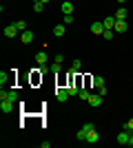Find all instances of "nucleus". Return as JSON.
Here are the masks:
<instances>
[{"mask_svg":"<svg viewBox=\"0 0 133 148\" xmlns=\"http://www.w3.org/2000/svg\"><path fill=\"white\" fill-rule=\"evenodd\" d=\"M13 108H16V102H11V99H0V111L5 113V115L13 113Z\"/></svg>","mask_w":133,"mask_h":148,"instance_id":"obj_1","label":"nucleus"},{"mask_svg":"<svg viewBox=\"0 0 133 148\" xmlns=\"http://www.w3.org/2000/svg\"><path fill=\"white\" fill-rule=\"evenodd\" d=\"M0 99H11V102H18V93L13 91V88H9V91L0 88Z\"/></svg>","mask_w":133,"mask_h":148,"instance_id":"obj_2","label":"nucleus"},{"mask_svg":"<svg viewBox=\"0 0 133 148\" xmlns=\"http://www.w3.org/2000/svg\"><path fill=\"white\" fill-rule=\"evenodd\" d=\"M91 128H93V124H82V126H80V130L76 133V139H78V142H84L87 130H91Z\"/></svg>","mask_w":133,"mask_h":148,"instance_id":"obj_3","label":"nucleus"},{"mask_svg":"<svg viewBox=\"0 0 133 148\" xmlns=\"http://www.w3.org/2000/svg\"><path fill=\"white\" fill-rule=\"evenodd\" d=\"M98 139H100V133H98V130H95V128L87 130V137H84V142H87V144H95V142H98Z\"/></svg>","mask_w":133,"mask_h":148,"instance_id":"obj_4","label":"nucleus"},{"mask_svg":"<svg viewBox=\"0 0 133 148\" xmlns=\"http://www.w3.org/2000/svg\"><path fill=\"white\" fill-rule=\"evenodd\" d=\"M16 36H20L18 27H16V25H7L5 27V38H16Z\"/></svg>","mask_w":133,"mask_h":148,"instance_id":"obj_5","label":"nucleus"},{"mask_svg":"<svg viewBox=\"0 0 133 148\" xmlns=\"http://www.w3.org/2000/svg\"><path fill=\"white\" fill-rule=\"evenodd\" d=\"M33 36H36V33H33V31H22V33H20V40H22V44H31L33 42Z\"/></svg>","mask_w":133,"mask_h":148,"instance_id":"obj_6","label":"nucleus"},{"mask_svg":"<svg viewBox=\"0 0 133 148\" xmlns=\"http://www.w3.org/2000/svg\"><path fill=\"white\" fill-rule=\"evenodd\" d=\"M129 137H131V133H129V130H120V133H118V144L129 146Z\"/></svg>","mask_w":133,"mask_h":148,"instance_id":"obj_7","label":"nucleus"},{"mask_svg":"<svg viewBox=\"0 0 133 148\" xmlns=\"http://www.w3.org/2000/svg\"><path fill=\"white\" fill-rule=\"evenodd\" d=\"M56 97H58V102H67L71 95H69V91H67V88H56Z\"/></svg>","mask_w":133,"mask_h":148,"instance_id":"obj_8","label":"nucleus"},{"mask_svg":"<svg viewBox=\"0 0 133 148\" xmlns=\"http://www.w3.org/2000/svg\"><path fill=\"white\" fill-rule=\"evenodd\" d=\"M87 102H89V106H100V104H102V95H100V93H98V95H95V93H91Z\"/></svg>","mask_w":133,"mask_h":148,"instance_id":"obj_9","label":"nucleus"},{"mask_svg":"<svg viewBox=\"0 0 133 148\" xmlns=\"http://www.w3.org/2000/svg\"><path fill=\"white\" fill-rule=\"evenodd\" d=\"M91 33H93V36H102V33H104V25H102V22H93V25H91Z\"/></svg>","mask_w":133,"mask_h":148,"instance_id":"obj_10","label":"nucleus"},{"mask_svg":"<svg viewBox=\"0 0 133 148\" xmlns=\"http://www.w3.org/2000/svg\"><path fill=\"white\" fill-rule=\"evenodd\" d=\"M113 31H118V33H124V31H127V20H115Z\"/></svg>","mask_w":133,"mask_h":148,"instance_id":"obj_11","label":"nucleus"},{"mask_svg":"<svg viewBox=\"0 0 133 148\" xmlns=\"http://www.w3.org/2000/svg\"><path fill=\"white\" fill-rule=\"evenodd\" d=\"M91 84H93L95 88H102L104 86V77H102V75H93V77H91Z\"/></svg>","mask_w":133,"mask_h":148,"instance_id":"obj_12","label":"nucleus"},{"mask_svg":"<svg viewBox=\"0 0 133 148\" xmlns=\"http://www.w3.org/2000/svg\"><path fill=\"white\" fill-rule=\"evenodd\" d=\"M64 33H67V25H64V22H62V25H56V27H53V36L60 38V36H64Z\"/></svg>","mask_w":133,"mask_h":148,"instance_id":"obj_13","label":"nucleus"},{"mask_svg":"<svg viewBox=\"0 0 133 148\" xmlns=\"http://www.w3.org/2000/svg\"><path fill=\"white\" fill-rule=\"evenodd\" d=\"M102 25H104V29H113V27H115V16L104 18V20H102Z\"/></svg>","mask_w":133,"mask_h":148,"instance_id":"obj_14","label":"nucleus"},{"mask_svg":"<svg viewBox=\"0 0 133 148\" xmlns=\"http://www.w3.org/2000/svg\"><path fill=\"white\" fill-rule=\"evenodd\" d=\"M127 16H129V11L124 9V7H120V9L115 11V20H127Z\"/></svg>","mask_w":133,"mask_h":148,"instance_id":"obj_15","label":"nucleus"},{"mask_svg":"<svg viewBox=\"0 0 133 148\" xmlns=\"http://www.w3.org/2000/svg\"><path fill=\"white\" fill-rule=\"evenodd\" d=\"M62 13H64V16L73 13V2H69V0H67V2H62Z\"/></svg>","mask_w":133,"mask_h":148,"instance_id":"obj_16","label":"nucleus"},{"mask_svg":"<svg viewBox=\"0 0 133 148\" xmlns=\"http://www.w3.org/2000/svg\"><path fill=\"white\" fill-rule=\"evenodd\" d=\"M36 62H38V64H47V53H44V51H38V53H36Z\"/></svg>","mask_w":133,"mask_h":148,"instance_id":"obj_17","label":"nucleus"},{"mask_svg":"<svg viewBox=\"0 0 133 148\" xmlns=\"http://www.w3.org/2000/svg\"><path fill=\"white\" fill-rule=\"evenodd\" d=\"M89 95H91V93H89L87 88H80V93H78V97L82 99V102H87V99H89Z\"/></svg>","mask_w":133,"mask_h":148,"instance_id":"obj_18","label":"nucleus"},{"mask_svg":"<svg viewBox=\"0 0 133 148\" xmlns=\"http://www.w3.org/2000/svg\"><path fill=\"white\" fill-rule=\"evenodd\" d=\"M33 11H36V13H42L44 11V2H40V0H38V2H33Z\"/></svg>","mask_w":133,"mask_h":148,"instance_id":"obj_19","label":"nucleus"},{"mask_svg":"<svg viewBox=\"0 0 133 148\" xmlns=\"http://www.w3.org/2000/svg\"><path fill=\"white\" fill-rule=\"evenodd\" d=\"M13 25L18 27V31H20V33H22V31H27V22H25V20H18V22H13Z\"/></svg>","mask_w":133,"mask_h":148,"instance_id":"obj_20","label":"nucleus"},{"mask_svg":"<svg viewBox=\"0 0 133 148\" xmlns=\"http://www.w3.org/2000/svg\"><path fill=\"white\" fill-rule=\"evenodd\" d=\"M122 130H129V133H133V117L129 119L127 124H122Z\"/></svg>","mask_w":133,"mask_h":148,"instance_id":"obj_21","label":"nucleus"},{"mask_svg":"<svg viewBox=\"0 0 133 148\" xmlns=\"http://www.w3.org/2000/svg\"><path fill=\"white\" fill-rule=\"evenodd\" d=\"M80 69H82V62H80V60H73V62H71V71H80Z\"/></svg>","mask_w":133,"mask_h":148,"instance_id":"obj_22","label":"nucleus"},{"mask_svg":"<svg viewBox=\"0 0 133 148\" xmlns=\"http://www.w3.org/2000/svg\"><path fill=\"white\" fill-rule=\"evenodd\" d=\"M102 38H104V40H113V29H104Z\"/></svg>","mask_w":133,"mask_h":148,"instance_id":"obj_23","label":"nucleus"},{"mask_svg":"<svg viewBox=\"0 0 133 148\" xmlns=\"http://www.w3.org/2000/svg\"><path fill=\"white\" fill-rule=\"evenodd\" d=\"M7 82H9V75L5 73V71H2V73H0V84H2V88H5V84Z\"/></svg>","mask_w":133,"mask_h":148,"instance_id":"obj_24","label":"nucleus"},{"mask_svg":"<svg viewBox=\"0 0 133 148\" xmlns=\"http://www.w3.org/2000/svg\"><path fill=\"white\" fill-rule=\"evenodd\" d=\"M64 25H71V22H73V20H76V18H73V13H69V16H64Z\"/></svg>","mask_w":133,"mask_h":148,"instance_id":"obj_25","label":"nucleus"},{"mask_svg":"<svg viewBox=\"0 0 133 148\" xmlns=\"http://www.w3.org/2000/svg\"><path fill=\"white\" fill-rule=\"evenodd\" d=\"M49 71H53V73H60V71H62V69H60V64H58V62H53V66H51Z\"/></svg>","mask_w":133,"mask_h":148,"instance_id":"obj_26","label":"nucleus"},{"mask_svg":"<svg viewBox=\"0 0 133 148\" xmlns=\"http://www.w3.org/2000/svg\"><path fill=\"white\" fill-rule=\"evenodd\" d=\"M56 62H58V64H62V62H64V56H62V53H58V56H56Z\"/></svg>","mask_w":133,"mask_h":148,"instance_id":"obj_27","label":"nucleus"},{"mask_svg":"<svg viewBox=\"0 0 133 148\" xmlns=\"http://www.w3.org/2000/svg\"><path fill=\"white\" fill-rule=\"evenodd\" d=\"M115 2H120V5H124V2H127V0H115Z\"/></svg>","mask_w":133,"mask_h":148,"instance_id":"obj_28","label":"nucleus"},{"mask_svg":"<svg viewBox=\"0 0 133 148\" xmlns=\"http://www.w3.org/2000/svg\"><path fill=\"white\" fill-rule=\"evenodd\" d=\"M40 2H44V5H47V2H49V0H40Z\"/></svg>","mask_w":133,"mask_h":148,"instance_id":"obj_29","label":"nucleus"},{"mask_svg":"<svg viewBox=\"0 0 133 148\" xmlns=\"http://www.w3.org/2000/svg\"><path fill=\"white\" fill-rule=\"evenodd\" d=\"M131 135H133V133H131Z\"/></svg>","mask_w":133,"mask_h":148,"instance_id":"obj_30","label":"nucleus"}]
</instances>
